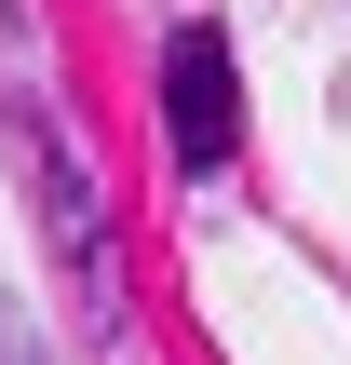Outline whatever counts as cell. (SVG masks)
Masks as SVG:
<instances>
[{"instance_id":"obj_1","label":"cell","mask_w":351,"mask_h":365,"mask_svg":"<svg viewBox=\"0 0 351 365\" xmlns=\"http://www.w3.org/2000/svg\"><path fill=\"white\" fill-rule=\"evenodd\" d=\"M162 149H176V176H216L243 149V68H230V27L216 14H189L176 54H162Z\"/></svg>"},{"instance_id":"obj_2","label":"cell","mask_w":351,"mask_h":365,"mask_svg":"<svg viewBox=\"0 0 351 365\" xmlns=\"http://www.w3.org/2000/svg\"><path fill=\"white\" fill-rule=\"evenodd\" d=\"M0 365H41V339H27V312L0 298Z\"/></svg>"}]
</instances>
